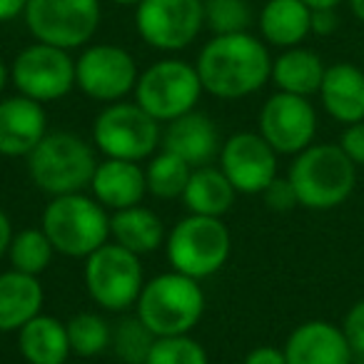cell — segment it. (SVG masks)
I'll use <instances>...</instances> for the list:
<instances>
[{
    "label": "cell",
    "mask_w": 364,
    "mask_h": 364,
    "mask_svg": "<svg viewBox=\"0 0 364 364\" xmlns=\"http://www.w3.org/2000/svg\"><path fill=\"white\" fill-rule=\"evenodd\" d=\"M195 68L208 95L218 100H242L269 82L272 53L255 33L213 36L200 48Z\"/></svg>",
    "instance_id": "1"
},
{
    "label": "cell",
    "mask_w": 364,
    "mask_h": 364,
    "mask_svg": "<svg viewBox=\"0 0 364 364\" xmlns=\"http://www.w3.org/2000/svg\"><path fill=\"white\" fill-rule=\"evenodd\" d=\"M359 167L337 142H314L292 157L287 180L297 193L299 208L324 213L344 205L357 188Z\"/></svg>",
    "instance_id": "2"
},
{
    "label": "cell",
    "mask_w": 364,
    "mask_h": 364,
    "mask_svg": "<svg viewBox=\"0 0 364 364\" xmlns=\"http://www.w3.org/2000/svg\"><path fill=\"white\" fill-rule=\"evenodd\" d=\"M97 162L95 145L70 130H50L26 157L31 182L50 198L85 193Z\"/></svg>",
    "instance_id": "3"
},
{
    "label": "cell",
    "mask_w": 364,
    "mask_h": 364,
    "mask_svg": "<svg viewBox=\"0 0 364 364\" xmlns=\"http://www.w3.org/2000/svg\"><path fill=\"white\" fill-rule=\"evenodd\" d=\"M135 314L155 337L190 334L205 314V289L175 269L155 274L142 284Z\"/></svg>",
    "instance_id": "4"
},
{
    "label": "cell",
    "mask_w": 364,
    "mask_h": 364,
    "mask_svg": "<svg viewBox=\"0 0 364 364\" xmlns=\"http://www.w3.org/2000/svg\"><path fill=\"white\" fill-rule=\"evenodd\" d=\"M41 230L58 255L85 259L110 242V213L92 195H58L43 210Z\"/></svg>",
    "instance_id": "5"
},
{
    "label": "cell",
    "mask_w": 364,
    "mask_h": 364,
    "mask_svg": "<svg viewBox=\"0 0 364 364\" xmlns=\"http://www.w3.org/2000/svg\"><path fill=\"white\" fill-rule=\"evenodd\" d=\"M232 255V235L223 218L185 215L167 230L165 257L170 269L198 282L218 274Z\"/></svg>",
    "instance_id": "6"
},
{
    "label": "cell",
    "mask_w": 364,
    "mask_h": 364,
    "mask_svg": "<svg viewBox=\"0 0 364 364\" xmlns=\"http://www.w3.org/2000/svg\"><path fill=\"white\" fill-rule=\"evenodd\" d=\"M203 92L205 90L195 63L182 60V58H162L140 70L132 97L147 115L155 117L160 125H167L177 117L198 110Z\"/></svg>",
    "instance_id": "7"
},
{
    "label": "cell",
    "mask_w": 364,
    "mask_h": 364,
    "mask_svg": "<svg viewBox=\"0 0 364 364\" xmlns=\"http://www.w3.org/2000/svg\"><path fill=\"white\" fill-rule=\"evenodd\" d=\"M92 145L102 157L147 162L162 142V125L135 100L105 105L92 120Z\"/></svg>",
    "instance_id": "8"
},
{
    "label": "cell",
    "mask_w": 364,
    "mask_h": 364,
    "mask_svg": "<svg viewBox=\"0 0 364 364\" xmlns=\"http://www.w3.org/2000/svg\"><path fill=\"white\" fill-rule=\"evenodd\" d=\"M100 0H28L23 23L36 43L82 50L100 28Z\"/></svg>",
    "instance_id": "9"
},
{
    "label": "cell",
    "mask_w": 364,
    "mask_h": 364,
    "mask_svg": "<svg viewBox=\"0 0 364 364\" xmlns=\"http://www.w3.org/2000/svg\"><path fill=\"white\" fill-rule=\"evenodd\" d=\"M82 279L97 307L122 314L135 309L145 284V272L137 255L115 242H105L90 257L82 259Z\"/></svg>",
    "instance_id": "10"
},
{
    "label": "cell",
    "mask_w": 364,
    "mask_h": 364,
    "mask_svg": "<svg viewBox=\"0 0 364 364\" xmlns=\"http://www.w3.org/2000/svg\"><path fill=\"white\" fill-rule=\"evenodd\" d=\"M11 85L41 105L58 102L75 90V58L63 48L31 43L13 58Z\"/></svg>",
    "instance_id": "11"
},
{
    "label": "cell",
    "mask_w": 364,
    "mask_h": 364,
    "mask_svg": "<svg viewBox=\"0 0 364 364\" xmlns=\"http://www.w3.org/2000/svg\"><path fill=\"white\" fill-rule=\"evenodd\" d=\"M140 68L130 50L115 43H90L75 58V87L102 105L125 100L135 92Z\"/></svg>",
    "instance_id": "12"
},
{
    "label": "cell",
    "mask_w": 364,
    "mask_h": 364,
    "mask_svg": "<svg viewBox=\"0 0 364 364\" xmlns=\"http://www.w3.org/2000/svg\"><path fill=\"white\" fill-rule=\"evenodd\" d=\"M135 31L152 50H185L205 31V0H142L135 6Z\"/></svg>",
    "instance_id": "13"
},
{
    "label": "cell",
    "mask_w": 364,
    "mask_h": 364,
    "mask_svg": "<svg viewBox=\"0 0 364 364\" xmlns=\"http://www.w3.org/2000/svg\"><path fill=\"white\" fill-rule=\"evenodd\" d=\"M319 117L312 105V97L274 92L262 102L257 115V132L272 145L277 155H299L314 145Z\"/></svg>",
    "instance_id": "14"
},
{
    "label": "cell",
    "mask_w": 364,
    "mask_h": 364,
    "mask_svg": "<svg viewBox=\"0 0 364 364\" xmlns=\"http://www.w3.org/2000/svg\"><path fill=\"white\" fill-rule=\"evenodd\" d=\"M218 167L237 195H262L279 177V155L257 130H242L223 140Z\"/></svg>",
    "instance_id": "15"
},
{
    "label": "cell",
    "mask_w": 364,
    "mask_h": 364,
    "mask_svg": "<svg viewBox=\"0 0 364 364\" xmlns=\"http://www.w3.org/2000/svg\"><path fill=\"white\" fill-rule=\"evenodd\" d=\"M287 364H354L342 327L327 319H307L289 332L282 347Z\"/></svg>",
    "instance_id": "16"
},
{
    "label": "cell",
    "mask_w": 364,
    "mask_h": 364,
    "mask_svg": "<svg viewBox=\"0 0 364 364\" xmlns=\"http://www.w3.org/2000/svg\"><path fill=\"white\" fill-rule=\"evenodd\" d=\"M46 105L23 95L0 97V155L26 160L48 135Z\"/></svg>",
    "instance_id": "17"
},
{
    "label": "cell",
    "mask_w": 364,
    "mask_h": 364,
    "mask_svg": "<svg viewBox=\"0 0 364 364\" xmlns=\"http://www.w3.org/2000/svg\"><path fill=\"white\" fill-rule=\"evenodd\" d=\"M162 150L182 157L190 167L213 165L220 155V130L208 112L193 110L162 127Z\"/></svg>",
    "instance_id": "18"
},
{
    "label": "cell",
    "mask_w": 364,
    "mask_h": 364,
    "mask_svg": "<svg viewBox=\"0 0 364 364\" xmlns=\"http://www.w3.org/2000/svg\"><path fill=\"white\" fill-rule=\"evenodd\" d=\"M87 190L107 213L135 208V205H142V198L147 195L145 167L140 162L102 157Z\"/></svg>",
    "instance_id": "19"
},
{
    "label": "cell",
    "mask_w": 364,
    "mask_h": 364,
    "mask_svg": "<svg viewBox=\"0 0 364 364\" xmlns=\"http://www.w3.org/2000/svg\"><path fill=\"white\" fill-rule=\"evenodd\" d=\"M324 112L339 125H354L364 120V68L354 63L327 65L317 92Z\"/></svg>",
    "instance_id": "20"
},
{
    "label": "cell",
    "mask_w": 364,
    "mask_h": 364,
    "mask_svg": "<svg viewBox=\"0 0 364 364\" xmlns=\"http://www.w3.org/2000/svg\"><path fill=\"white\" fill-rule=\"evenodd\" d=\"M257 33L277 50L302 46L312 36V8L302 0H267L257 13Z\"/></svg>",
    "instance_id": "21"
},
{
    "label": "cell",
    "mask_w": 364,
    "mask_h": 364,
    "mask_svg": "<svg viewBox=\"0 0 364 364\" xmlns=\"http://www.w3.org/2000/svg\"><path fill=\"white\" fill-rule=\"evenodd\" d=\"M46 289L41 277L6 269L0 272V334L23 329L33 317L43 312Z\"/></svg>",
    "instance_id": "22"
},
{
    "label": "cell",
    "mask_w": 364,
    "mask_h": 364,
    "mask_svg": "<svg viewBox=\"0 0 364 364\" xmlns=\"http://www.w3.org/2000/svg\"><path fill=\"white\" fill-rule=\"evenodd\" d=\"M324 73H327V63L322 60V55L314 53L312 48L297 46V48H287V50H279L272 58L269 82L279 92L312 97L319 92Z\"/></svg>",
    "instance_id": "23"
},
{
    "label": "cell",
    "mask_w": 364,
    "mask_h": 364,
    "mask_svg": "<svg viewBox=\"0 0 364 364\" xmlns=\"http://www.w3.org/2000/svg\"><path fill=\"white\" fill-rule=\"evenodd\" d=\"M16 334L18 352L28 364H65L73 354L65 322L53 314L41 312Z\"/></svg>",
    "instance_id": "24"
},
{
    "label": "cell",
    "mask_w": 364,
    "mask_h": 364,
    "mask_svg": "<svg viewBox=\"0 0 364 364\" xmlns=\"http://www.w3.org/2000/svg\"><path fill=\"white\" fill-rule=\"evenodd\" d=\"M165 237L167 232L160 215L145 205L110 213V242L130 250L137 257L165 247Z\"/></svg>",
    "instance_id": "25"
},
{
    "label": "cell",
    "mask_w": 364,
    "mask_h": 364,
    "mask_svg": "<svg viewBox=\"0 0 364 364\" xmlns=\"http://www.w3.org/2000/svg\"><path fill=\"white\" fill-rule=\"evenodd\" d=\"M235 200H237V190L218 165L195 167L188 188L182 193V203L188 213L203 215V218H225L232 210Z\"/></svg>",
    "instance_id": "26"
},
{
    "label": "cell",
    "mask_w": 364,
    "mask_h": 364,
    "mask_svg": "<svg viewBox=\"0 0 364 364\" xmlns=\"http://www.w3.org/2000/svg\"><path fill=\"white\" fill-rule=\"evenodd\" d=\"M190 175H193V167L188 162L160 147L145 165L147 195H152L155 200H165V203L182 200Z\"/></svg>",
    "instance_id": "27"
},
{
    "label": "cell",
    "mask_w": 364,
    "mask_h": 364,
    "mask_svg": "<svg viewBox=\"0 0 364 364\" xmlns=\"http://www.w3.org/2000/svg\"><path fill=\"white\" fill-rule=\"evenodd\" d=\"M55 255V247L41 228H26L16 232L6 257L11 262V269H16V272L41 277L53 264Z\"/></svg>",
    "instance_id": "28"
},
{
    "label": "cell",
    "mask_w": 364,
    "mask_h": 364,
    "mask_svg": "<svg viewBox=\"0 0 364 364\" xmlns=\"http://www.w3.org/2000/svg\"><path fill=\"white\" fill-rule=\"evenodd\" d=\"M70 349L77 357H97L112 344V327L97 312H77L65 322Z\"/></svg>",
    "instance_id": "29"
},
{
    "label": "cell",
    "mask_w": 364,
    "mask_h": 364,
    "mask_svg": "<svg viewBox=\"0 0 364 364\" xmlns=\"http://www.w3.org/2000/svg\"><path fill=\"white\" fill-rule=\"evenodd\" d=\"M155 339L157 337L145 327V322H142L137 314H125V317L112 327L110 347H112V352L120 357L122 364H145Z\"/></svg>",
    "instance_id": "30"
},
{
    "label": "cell",
    "mask_w": 364,
    "mask_h": 364,
    "mask_svg": "<svg viewBox=\"0 0 364 364\" xmlns=\"http://www.w3.org/2000/svg\"><path fill=\"white\" fill-rule=\"evenodd\" d=\"M255 13L250 0H205V28L213 36L250 33Z\"/></svg>",
    "instance_id": "31"
},
{
    "label": "cell",
    "mask_w": 364,
    "mask_h": 364,
    "mask_svg": "<svg viewBox=\"0 0 364 364\" xmlns=\"http://www.w3.org/2000/svg\"><path fill=\"white\" fill-rule=\"evenodd\" d=\"M145 364H210V357L193 334H177L157 337Z\"/></svg>",
    "instance_id": "32"
},
{
    "label": "cell",
    "mask_w": 364,
    "mask_h": 364,
    "mask_svg": "<svg viewBox=\"0 0 364 364\" xmlns=\"http://www.w3.org/2000/svg\"><path fill=\"white\" fill-rule=\"evenodd\" d=\"M342 332L347 337L354 359H364V297L357 299L342 317Z\"/></svg>",
    "instance_id": "33"
},
{
    "label": "cell",
    "mask_w": 364,
    "mask_h": 364,
    "mask_svg": "<svg viewBox=\"0 0 364 364\" xmlns=\"http://www.w3.org/2000/svg\"><path fill=\"white\" fill-rule=\"evenodd\" d=\"M262 200L272 213H289V210L299 208L297 193H294L292 182L287 177H277L267 185V190L262 193Z\"/></svg>",
    "instance_id": "34"
},
{
    "label": "cell",
    "mask_w": 364,
    "mask_h": 364,
    "mask_svg": "<svg viewBox=\"0 0 364 364\" xmlns=\"http://www.w3.org/2000/svg\"><path fill=\"white\" fill-rule=\"evenodd\" d=\"M337 145L344 150V155L354 162L357 167H364V120L347 125L339 135Z\"/></svg>",
    "instance_id": "35"
},
{
    "label": "cell",
    "mask_w": 364,
    "mask_h": 364,
    "mask_svg": "<svg viewBox=\"0 0 364 364\" xmlns=\"http://www.w3.org/2000/svg\"><path fill=\"white\" fill-rule=\"evenodd\" d=\"M337 28H339V13L334 8L312 11V36L329 38L337 33Z\"/></svg>",
    "instance_id": "36"
},
{
    "label": "cell",
    "mask_w": 364,
    "mask_h": 364,
    "mask_svg": "<svg viewBox=\"0 0 364 364\" xmlns=\"http://www.w3.org/2000/svg\"><path fill=\"white\" fill-rule=\"evenodd\" d=\"M242 364H287V359H284V352H282V349L264 344V347L250 349V352L245 354Z\"/></svg>",
    "instance_id": "37"
},
{
    "label": "cell",
    "mask_w": 364,
    "mask_h": 364,
    "mask_svg": "<svg viewBox=\"0 0 364 364\" xmlns=\"http://www.w3.org/2000/svg\"><path fill=\"white\" fill-rule=\"evenodd\" d=\"M28 0H0V23H13L16 18H23Z\"/></svg>",
    "instance_id": "38"
},
{
    "label": "cell",
    "mask_w": 364,
    "mask_h": 364,
    "mask_svg": "<svg viewBox=\"0 0 364 364\" xmlns=\"http://www.w3.org/2000/svg\"><path fill=\"white\" fill-rule=\"evenodd\" d=\"M13 237H16V230H13V220L8 218V213L0 208V257H6L8 247H11Z\"/></svg>",
    "instance_id": "39"
},
{
    "label": "cell",
    "mask_w": 364,
    "mask_h": 364,
    "mask_svg": "<svg viewBox=\"0 0 364 364\" xmlns=\"http://www.w3.org/2000/svg\"><path fill=\"white\" fill-rule=\"evenodd\" d=\"M302 3H307L312 11H322V8H334L337 11L342 3H347V0H302Z\"/></svg>",
    "instance_id": "40"
},
{
    "label": "cell",
    "mask_w": 364,
    "mask_h": 364,
    "mask_svg": "<svg viewBox=\"0 0 364 364\" xmlns=\"http://www.w3.org/2000/svg\"><path fill=\"white\" fill-rule=\"evenodd\" d=\"M8 85H11V65L0 58V97H3V92L8 90Z\"/></svg>",
    "instance_id": "41"
},
{
    "label": "cell",
    "mask_w": 364,
    "mask_h": 364,
    "mask_svg": "<svg viewBox=\"0 0 364 364\" xmlns=\"http://www.w3.org/2000/svg\"><path fill=\"white\" fill-rule=\"evenodd\" d=\"M349 11H352L354 21L359 23V26H364V0H347Z\"/></svg>",
    "instance_id": "42"
},
{
    "label": "cell",
    "mask_w": 364,
    "mask_h": 364,
    "mask_svg": "<svg viewBox=\"0 0 364 364\" xmlns=\"http://www.w3.org/2000/svg\"><path fill=\"white\" fill-rule=\"evenodd\" d=\"M107 3H115V6H122V8H135L142 0H107Z\"/></svg>",
    "instance_id": "43"
},
{
    "label": "cell",
    "mask_w": 364,
    "mask_h": 364,
    "mask_svg": "<svg viewBox=\"0 0 364 364\" xmlns=\"http://www.w3.org/2000/svg\"><path fill=\"white\" fill-rule=\"evenodd\" d=\"M362 68H364V65H362Z\"/></svg>",
    "instance_id": "44"
}]
</instances>
